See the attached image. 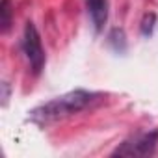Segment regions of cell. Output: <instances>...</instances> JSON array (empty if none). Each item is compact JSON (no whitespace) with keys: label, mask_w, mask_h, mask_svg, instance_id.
Returning a JSON list of instances; mask_svg holds the SVG:
<instances>
[{"label":"cell","mask_w":158,"mask_h":158,"mask_svg":"<svg viewBox=\"0 0 158 158\" xmlns=\"http://www.w3.org/2000/svg\"><path fill=\"white\" fill-rule=\"evenodd\" d=\"M108 45L114 48V52L117 54H125L127 52V35L121 28H112L108 34Z\"/></svg>","instance_id":"cell-5"},{"label":"cell","mask_w":158,"mask_h":158,"mask_svg":"<svg viewBox=\"0 0 158 158\" xmlns=\"http://www.w3.org/2000/svg\"><path fill=\"white\" fill-rule=\"evenodd\" d=\"M154 24H156V15L154 13H145L143 15V21H141V35L143 37H151L152 32H154Z\"/></svg>","instance_id":"cell-7"},{"label":"cell","mask_w":158,"mask_h":158,"mask_svg":"<svg viewBox=\"0 0 158 158\" xmlns=\"http://www.w3.org/2000/svg\"><path fill=\"white\" fill-rule=\"evenodd\" d=\"M23 50L26 54V60L30 63V69L34 74H39L45 69V48L41 43V35L32 21L26 23L24 26V35H23Z\"/></svg>","instance_id":"cell-2"},{"label":"cell","mask_w":158,"mask_h":158,"mask_svg":"<svg viewBox=\"0 0 158 158\" xmlns=\"http://www.w3.org/2000/svg\"><path fill=\"white\" fill-rule=\"evenodd\" d=\"M86 8L97 32H102L108 21V2L106 0H86Z\"/></svg>","instance_id":"cell-4"},{"label":"cell","mask_w":158,"mask_h":158,"mask_svg":"<svg viewBox=\"0 0 158 158\" xmlns=\"http://www.w3.org/2000/svg\"><path fill=\"white\" fill-rule=\"evenodd\" d=\"M0 24H2V32L4 34L11 26V6H10V0H2V2H0Z\"/></svg>","instance_id":"cell-6"},{"label":"cell","mask_w":158,"mask_h":158,"mask_svg":"<svg viewBox=\"0 0 158 158\" xmlns=\"http://www.w3.org/2000/svg\"><path fill=\"white\" fill-rule=\"evenodd\" d=\"M156 145H158V130L141 132L125 139L112 152V156H151L154 154Z\"/></svg>","instance_id":"cell-3"},{"label":"cell","mask_w":158,"mask_h":158,"mask_svg":"<svg viewBox=\"0 0 158 158\" xmlns=\"http://www.w3.org/2000/svg\"><path fill=\"white\" fill-rule=\"evenodd\" d=\"M99 99H101V93L88 91V89H74V91H69L61 97H56V99L34 108L30 112V121L45 127V125L56 123L60 119H65L69 115H74L78 112L86 110Z\"/></svg>","instance_id":"cell-1"}]
</instances>
